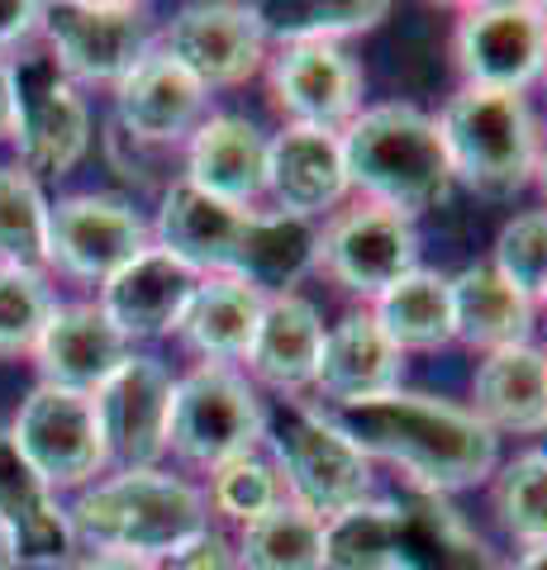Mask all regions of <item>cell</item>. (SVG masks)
Here are the masks:
<instances>
[{
	"label": "cell",
	"instance_id": "1",
	"mask_svg": "<svg viewBox=\"0 0 547 570\" xmlns=\"http://www.w3.org/2000/svg\"><path fill=\"white\" fill-rule=\"evenodd\" d=\"M329 419L358 442L372 466L385 461L404 471V485L414 490L457 494L490 480L500 466V438L467 404L438 395L395 390L352 409H329Z\"/></svg>",
	"mask_w": 547,
	"mask_h": 570
},
{
	"label": "cell",
	"instance_id": "2",
	"mask_svg": "<svg viewBox=\"0 0 547 570\" xmlns=\"http://www.w3.org/2000/svg\"><path fill=\"white\" fill-rule=\"evenodd\" d=\"M348 190L419 219L423 209L443 205L452 195V167L438 138V119L414 105H367V110L339 134Z\"/></svg>",
	"mask_w": 547,
	"mask_h": 570
},
{
	"label": "cell",
	"instance_id": "3",
	"mask_svg": "<svg viewBox=\"0 0 547 570\" xmlns=\"http://www.w3.org/2000/svg\"><path fill=\"white\" fill-rule=\"evenodd\" d=\"M67 519H72L77 542H91L96 551L167 561L186 538L209 528V504L205 490L191 480L163 466H138L91 480L67 509Z\"/></svg>",
	"mask_w": 547,
	"mask_h": 570
},
{
	"label": "cell",
	"instance_id": "4",
	"mask_svg": "<svg viewBox=\"0 0 547 570\" xmlns=\"http://www.w3.org/2000/svg\"><path fill=\"white\" fill-rule=\"evenodd\" d=\"M438 138H443L452 181H462L486 200H509L534 181L543 138L519 91L462 86L438 115Z\"/></svg>",
	"mask_w": 547,
	"mask_h": 570
},
{
	"label": "cell",
	"instance_id": "5",
	"mask_svg": "<svg viewBox=\"0 0 547 570\" xmlns=\"http://www.w3.org/2000/svg\"><path fill=\"white\" fill-rule=\"evenodd\" d=\"M262 448H267V461L276 466L286 499L314 513L320 523L358 509L377 490L372 461L320 404L291 400L281 414H267V442Z\"/></svg>",
	"mask_w": 547,
	"mask_h": 570
},
{
	"label": "cell",
	"instance_id": "6",
	"mask_svg": "<svg viewBox=\"0 0 547 570\" xmlns=\"http://www.w3.org/2000/svg\"><path fill=\"white\" fill-rule=\"evenodd\" d=\"M262 442H267V404L248 381V371L201 362L186 376H176L167 452L201 471H215L234 456L262 452Z\"/></svg>",
	"mask_w": 547,
	"mask_h": 570
},
{
	"label": "cell",
	"instance_id": "7",
	"mask_svg": "<svg viewBox=\"0 0 547 570\" xmlns=\"http://www.w3.org/2000/svg\"><path fill=\"white\" fill-rule=\"evenodd\" d=\"M10 142L20 167L39 176H67L91 148V110L48 48L10 52Z\"/></svg>",
	"mask_w": 547,
	"mask_h": 570
},
{
	"label": "cell",
	"instance_id": "8",
	"mask_svg": "<svg viewBox=\"0 0 547 570\" xmlns=\"http://www.w3.org/2000/svg\"><path fill=\"white\" fill-rule=\"evenodd\" d=\"M43 48L72 86H119L157 43L153 10L129 0H62L43 6Z\"/></svg>",
	"mask_w": 547,
	"mask_h": 570
},
{
	"label": "cell",
	"instance_id": "9",
	"mask_svg": "<svg viewBox=\"0 0 547 570\" xmlns=\"http://www.w3.org/2000/svg\"><path fill=\"white\" fill-rule=\"evenodd\" d=\"M6 428H10V442L20 448V456L52 494L86 490L96 475L110 471L91 395L39 381L20 400V409H14V419Z\"/></svg>",
	"mask_w": 547,
	"mask_h": 570
},
{
	"label": "cell",
	"instance_id": "10",
	"mask_svg": "<svg viewBox=\"0 0 547 570\" xmlns=\"http://www.w3.org/2000/svg\"><path fill=\"white\" fill-rule=\"evenodd\" d=\"M452 58L462 86L486 91H528L547 71V6L534 0H481L457 10Z\"/></svg>",
	"mask_w": 547,
	"mask_h": 570
},
{
	"label": "cell",
	"instance_id": "11",
	"mask_svg": "<svg viewBox=\"0 0 547 570\" xmlns=\"http://www.w3.org/2000/svg\"><path fill=\"white\" fill-rule=\"evenodd\" d=\"M419 266V228L404 214L352 200L348 209H333L320 228V266L333 285H343L348 295L377 299L391 291L400 276H410Z\"/></svg>",
	"mask_w": 547,
	"mask_h": 570
},
{
	"label": "cell",
	"instance_id": "12",
	"mask_svg": "<svg viewBox=\"0 0 547 570\" xmlns=\"http://www.w3.org/2000/svg\"><path fill=\"white\" fill-rule=\"evenodd\" d=\"M148 247L153 228L129 200L86 190L48 205V266H58L72 281L105 285Z\"/></svg>",
	"mask_w": 547,
	"mask_h": 570
},
{
	"label": "cell",
	"instance_id": "13",
	"mask_svg": "<svg viewBox=\"0 0 547 570\" xmlns=\"http://www.w3.org/2000/svg\"><path fill=\"white\" fill-rule=\"evenodd\" d=\"M172 390H176V376L167 371L163 356L129 352L115 376L91 395L105 456H110L115 471L157 466V456H167Z\"/></svg>",
	"mask_w": 547,
	"mask_h": 570
},
{
	"label": "cell",
	"instance_id": "14",
	"mask_svg": "<svg viewBox=\"0 0 547 570\" xmlns=\"http://www.w3.org/2000/svg\"><path fill=\"white\" fill-rule=\"evenodd\" d=\"M267 91L286 124L343 134L362 115V62L343 43H281L267 58Z\"/></svg>",
	"mask_w": 547,
	"mask_h": 570
},
{
	"label": "cell",
	"instance_id": "15",
	"mask_svg": "<svg viewBox=\"0 0 547 570\" xmlns=\"http://www.w3.org/2000/svg\"><path fill=\"white\" fill-rule=\"evenodd\" d=\"M385 504V570H500L490 542L448 494L400 485Z\"/></svg>",
	"mask_w": 547,
	"mask_h": 570
},
{
	"label": "cell",
	"instance_id": "16",
	"mask_svg": "<svg viewBox=\"0 0 547 570\" xmlns=\"http://www.w3.org/2000/svg\"><path fill=\"white\" fill-rule=\"evenodd\" d=\"M157 48L182 62L205 91L219 86H243L267 67V39L253 20L248 6H228V0H201L182 6L167 20Z\"/></svg>",
	"mask_w": 547,
	"mask_h": 570
},
{
	"label": "cell",
	"instance_id": "17",
	"mask_svg": "<svg viewBox=\"0 0 547 570\" xmlns=\"http://www.w3.org/2000/svg\"><path fill=\"white\" fill-rule=\"evenodd\" d=\"M115 119L119 134L134 142L176 148V142H191V134L209 119V91L153 43L115 86Z\"/></svg>",
	"mask_w": 547,
	"mask_h": 570
},
{
	"label": "cell",
	"instance_id": "18",
	"mask_svg": "<svg viewBox=\"0 0 547 570\" xmlns=\"http://www.w3.org/2000/svg\"><path fill=\"white\" fill-rule=\"evenodd\" d=\"M404 381V352L381 333L372 309H348L339 324L324 328L320 371H314V395L329 409H352L381 395H395Z\"/></svg>",
	"mask_w": 547,
	"mask_h": 570
},
{
	"label": "cell",
	"instance_id": "19",
	"mask_svg": "<svg viewBox=\"0 0 547 570\" xmlns=\"http://www.w3.org/2000/svg\"><path fill=\"white\" fill-rule=\"evenodd\" d=\"M348 167L343 142L329 129H305L286 124L276 138H267V200L295 219H329L348 200Z\"/></svg>",
	"mask_w": 547,
	"mask_h": 570
},
{
	"label": "cell",
	"instance_id": "20",
	"mask_svg": "<svg viewBox=\"0 0 547 570\" xmlns=\"http://www.w3.org/2000/svg\"><path fill=\"white\" fill-rule=\"evenodd\" d=\"M196 285H201V276L191 272L186 262H176L163 247H148V253H138L129 266H119V272L100 285L96 305L129 343L134 337H167L182 324Z\"/></svg>",
	"mask_w": 547,
	"mask_h": 570
},
{
	"label": "cell",
	"instance_id": "21",
	"mask_svg": "<svg viewBox=\"0 0 547 570\" xmlns=\"http://www.w3.org/2000/svg\"><path fill=\"white\" fill-rule=\"evenodd\" d=\"M129 352V337L100 314V305H58L29 356L43 385L96 395Z\"/></svg>",
	"mask_w": 547,
	"mask_h": 570
},
{
	"label": "cell",
	"instance_id": "22",
	"mask_svg": "<svg viewBox=\"0 0 547 570\" xmlns=\"http://www.w3.org/2000/svg\"><path fill=\"white\" fill-rule=\"evenodd\" d=\"M182 181L234 209H257L267 200V138L243 115H209L186 142Z\"/></svg>",
	"mask_w": 547,
	"mask_h": 570
},
{
	"label": "cell",
	"instance_id": "23",
	"mask_svg": "<svg viewBox=\"0 0 547 570\" xmlns=\"http://www.w3.org/2000/svg\"><path fill=\"white\" fill-rule=\"evenodd\" d=\"M0 528L14 542V561L20 566H67L77 547V532L67 509L58 504L33 466L10 442V428L0 423Z\"/></svg>",
	"mask_w": 547,
	"mask_h": 570
},
{
	"label": "cell",
	"instance_id": "24",
	"mask_svg": "<svg viewBox=\"0 0 547 570\" xmlns=\"http://www.w3.org/2000/svg\"><path fill=\"white\" fill-rule=\"evenodd\" d=\"M248 214L253 209H234L176 176L163 195V205H157V219L148 224L153 247H163L176 262H186L196 276H224L228 262H234V247H238Z\"/></svg>",
	"mask_w": 547,
	"mask_h": 570
},
{
	"label": "cell",
	"instance_id": "25",
	"mask_svg": "<svg viewBox=\"0 0 547 570\" xmlns=\"http://www.w3.org/2000/svg\"><path fill=\"white\" fill-rule=\"evenodd\" d=\"M320 352H324V318L314 309V299L300 291L291 295H272L262 309L257 337L248 347V381L253 385H272L281 395L300 400L314 385L320 371Z\"/></svg>",
	"mask_w": 547,
	"mask_h": 570
},
{
	"label": "cell",
	"instance_id": "26",
	"mask_svg": "<svg viewBox=\"0 0 547 570\" xmlns=\"http://www.w3.org/2000/svg\"><path fill=\"white\" fill-rule=\"evenodd\" d=\"M471 414L490 433L538 438L547 428V352L534 343L486 352L471 371Z\"/></svg>",
	"mask_w": 547,
	"mask_h": 570
},
{
	"label": "cell",
	"instance_id": "27",
	"mask_svg": "<svg viewBox=\"0 0 547 570\" xmlns=\"http://www.w3.org/2000/svg\"><path fill=\"white\" fill-rule=\"evenodd\" d=\"M320 266V224L281 209H253L238 234L234 262L224 276L253 285L257 295H291Z\"/></svg>",
	"mask_w": 547,
	"mask_h": 570
},
{
	"label": "cell",
	"instance_id": "28",
	"mask_svg": "<svg viewBox=\"0 0 547 570\" xmlns=\"http://www.w3.org/2000/svg\"><path fill=\"white\" fill-rule=\"evenodd\" d=\"M448 295H452V343H467L471 352L486 356L534 337L538 305L519 295L490 262L462 266L457 276H448Z\"/></svg>",
	"mask_w": 547,
	"mask_h": 570
},
{
	"label": "cell",
	"instance_id": "29",
	"mask_svg": "<svg viewBox=\"0 0 547 570\" xmlns=\"http://www.w3.org/2000/svg\"><path fill=\"white\" fill-rule=\"evenodd\" d=\"M262 309H267V295H257L253 285H243L234 276H201L176 333H182V343L196 352L201 362L234 366L253 347Z\"/></svg>",
	"mask_w": 547,
	"mask_h": 570
},
{
	"label": "cell",
	"instance_id": "30",
	"mask_svg": "<svg viewBox=\"0 0 547 570\" xmlns=\"http://www.w3.org/2000/svg\"><path fill=\"white\" fill-rule=\"evenodd\" d=\"M372 318L381 333L410 356V352H438L452 343V295H448V276L414 266L410 276H400L391 291H381L372 305Z\"/></svg>",
	"mask_w": 547,
	"mask_h": 570
},
{
	"label": "cell",
	"instance_id": "31",
	"mask_svg": "<svg viewBox=\"0 0 547 570\" xmlns=\"http://www.w3.org/2000/svg\"><path fill=\"white\" fill-rule=\"evenodd\" d=\"M267 43H343L352 33L377 29L391 6L385 0H272V6H248Z\"/></svg>",
	"mask_w": 547,
	"mask_h": 570
},
{
	"label": "cell",
	"instance_id": "32",
	"mask_svg": "<svg viewBox=\"0 0 547 570\" xmlns=\"http://www.w3.org/2000/svg\"><path fill=\"white\" fill-rule=\"evenodd\" d=\"M234 551L243 570H324V523L281 499L262 519L238 528Z\"/></svg>",
	"mask_w": 547,
	"mask_h": 570
},
{
	"label": "cell",
	"instance_id": "33",
	"mask_svg": "<svg viewBox=\"0 0 547 570\" xmlns=\"http://www.w3.org/2000/svg\"><path fill=\"white\" fill-rule=\"evenodd\" d=\"M490 509L500 528L524 547H547V456L519 452L490 475Z\"/></svg>",
	"mask_w": 547,
	"mask_h": 570
},
{
	"label": "cell",
	"instance_id": "34",
	"mask_svg": "<svg viewBox=\"0 0 547 570\" xmlns=\"http://www.w3.org/2000/svg\"><path fill=\"white\" fill-rule=\"evenodd\" d=\"M0 262L48 266V195L25 167H0Z\"/></svg>",
	"mask_w": 547,
	"mask_h": 570
},
{
	"label": "cell",
	"instance_id": "35",
	"mask_svg": "<svg viewBox=\"0 0 547 570\" xmlns=\"http://www.w3.org/2000/svg\"><path fill=\"white\" fill-rule=\"evenodd\" d=\"M52 309H58V295L43 272L0 262V356H29Z\"/></svg>",
	"mask_w": 547,
	"mask_h": 570
},
{
	"label": "cell",
	"instance_id": "36",
	"mask_svg": "<svg viewBox=\"0 0 547 570\" xmlns=\"http://www.w3.org/2000/svg\"><path fill=\"white\" fill-rule=\"evenodd\" d=\"M286 490L276 480V466L267 461V452H248V456H234L224 466L209 471V490H205V504L224 513L228 523H253L262 519L267 509H276Z\"/></svg>",
	"mask_w": 547,
	"mask_h": 570
},
{
	"label": "cell",
	"instance_id": "37",
	"mask_svg": "<svg viewBox=\"0 0 547 570\" xmlns=\"http://www.w3.org/2000/svg\"><path fill=\"white\" fill-rule=\"evenodd\" d=\"M324 570H385V504L381 494L324 523Z\"/></svg>",
	"mask_w": 547,
	"mask_h": 570
},
{
	"label": "cell",
	"instance_id": "38",
	"mask_svg": "<svg viewBox=\"0 0 547 570\" xmlns=\"http://www.w3.org/2000/svg\"><path fill=\"white\" fill-rule=\"evenodd\" d=\"M490 266H496L519 295H528L538 305L547 295V209L515 214V219L500 228Z\"/></svg>",
	"mask_w": 547,
	"mask_h": 570
},
{
	"label": "cell",
	"instance_id": "39",
	"mask_svg": "<svg viewBox=\"0 0 547 570\" xmlns=\"http://www.w3.org/2000/svg\"><path fill=\"white\" fill-rule=\"evenodd\" d=\"M157 566L163 570H243L234 542H228L219 528H201L196 538H186L167 561H157Z\"/></svg>",
	"mask_w": 547,
	"mask_h": 570
},
{
	"label": "cell",
	"instance_id": "40",
	"mask_svg": "<svg viewBox=\"0 0 547 570\" xmlns=\"http://www.w3.org/2000/svg\"><path fill=\"white\" fill-rule=\"evenodd\" d=\"M39 29H43V6H33V0H0V58L20 52V43H29Z\"/></svg>",
	"mask_w": 547,
	"mask_h": 570
},
{
	"label": "cell",
	"instance_id": "41",
	"mask_svg": "<svg viewBox=\"0 0 547 570\" xmlns=\"http://www.w3.org/2000/svg\"><path fill=\"white\" fill-rule=\"evenodd\" d=\"M72 570H163V566L144 561V557H119V551H91V557L77 561Z\"/></svg>",
	"mask_w": 547,
	"mask_h": 570
},
{
	"label": "cell",
	"instance_id": "42",
	"mask_svg": "<svg viewBox=\"0 0 547 570\" xmlns=\"http://www.w3.org/2000/svg\"><path fill=\"white\" fill-rule=\"evenodd\" d=\"M0 138H10V62L0 58Z\"/></svg>",
	"mask_w": 547,
	"mask_h": 570
},
{
	"label": "cell",
	"instance_id": "43",
	"mask_svg": "<svg viewBox=\"0 0 547 570\" xmlns=\"http://www.w3.org/2000/svg\"><path fill=\"white\" fill-rule=\"evenodd\" d=\"M509 570H547V547H524V557Z\"/></svg>",
	"mask_w": 547,
	"mask_h": 570
},
{
	"label": "cell",
	"instance_id": "44",
	"mask_svg": "<svg viewBox=\"0 0 547 570\" xmlns=\"http://www.w3.org/2000/svg\"><path fill=\"white\" fill-rule=\"evenodd\" d=\"M20 561H14V542H10V532L0 528V570H14Z\"/></svg>",
	"mask_w": 547,
	"mask_h": 570
},
{
	"label": "cell",
	"instance_id": "45",
	"mask_svg": "<svg viewBox=\"0 0 547 570\" xmlns=\"http://www.w3.org/2000/svg\"><path fill=\"white\" fill-rule=\"evenodd\" d=\"M534 186L543 190V200H547V142L538 148V167H534Z\"/></svg>",
	"mask_w": 547,
	"mask_h": 570
},
{
	"label": "cell",
	"instance_id": "46",
	"mask_svg": "<svg viewBox=\"0 0 547 570\" xmlns=\"http://www.w3.org/2000/svg\"><path fill=\"white\" fill-rule=\"evenodd\" d=\"M534 452H543V456H547V428H543V433H538V442H534Z\"/></svg>",
	"mask_w": 547,
	"mask_h": 570
},
{
	"label": "cell",
	"instance_id": "47",
	"mask_svg": "<svg viewBox=\"0 0 547 570\" xmlns=\"http://www.w3.org/2000/svg\"><path fill=\"white\" fill-rule=\"evenodd\" d=\"M543 305H547V295H543Z\"/></svg>",
	"mask_w": 547,
	"mask_h": 570
},
{
	"label": "cell",
	"instance_id": "48",
	"mask_svg": "<svg viewBox=\"0 0 547 570\" xmlns=\"http://www.w3.org/2000/svg\"><path fill=\"white\" fill-rule=\"evenodd\" d=\"M543 352H547V347H543Z\"/></svg>",
	"mask_w": 547,
	"mask_h": 570
}]
</instances>
